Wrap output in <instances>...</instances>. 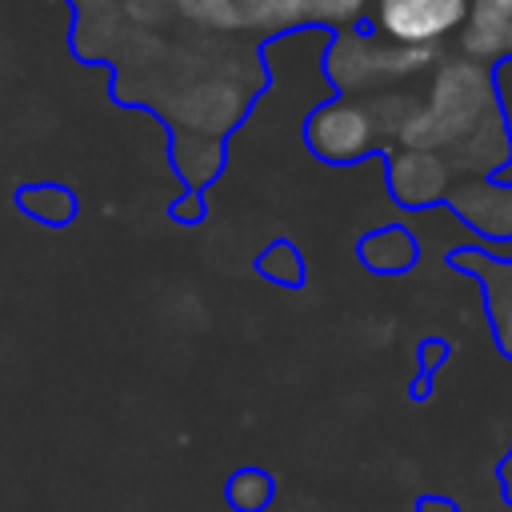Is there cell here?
I'll return each instance as SVG.
<instances>
[{"label": "cell", "instance_id": "cell-1", "mask_svg": "<svg viewBox=\"0 0 512 512\" xmlns=\"http://www.w3.org/2000/svg\"><path fill=\"white\" fill-rule=\"evenodd\" d=\"M492 124H504V112L488 68H480L476 60H456L436 72L428 104H416V112L408 116L396 140L400 148H428V152L464 148V144L476 148V140L492 132Z\"/></svg>", "mask_w": 512, "mask_h": 512}, {"label": "cell", "instance_id": "cell-2", "mask_svg": "<svg viewBox=\"0 0 512 512\" xmlns=\"http://www.w3.org/2000/svg\"><path fill=\"white\" fill-rule=\"evenodd\" d=\"M436 60V48H400L380 36H360V32H340L328 48V76L344 92H368L380 84H396L416 76Z\"/></svg>", "mask_w": 512, "mask_h": 512}, {"label": "cell", "instance_id": "cell-3", "mask_svg": "<svg viewBox=\"0 0 512 512\" xmlns=\"http://www.w3.org/2000/svg\"><path fill=\"white\" fill-rule=\"evenodd\" d=\"M468 20V0H376L372 32L400 48H440Z\"/></svg>", "mask_w": 512, "mask_h": 512}, {"label": "cell", "instance_id": "cell-4", "mask_svg": "<svg viewBox=\"0 0 512 512\" xmlns=\"http://www.w3.org/2000/svg\"><path fill=\"white\" fill-rule=\"evenodd\" d=\"M304 140L328 164H352V160L368 156L372 148H380L372 108L360 104V100H348V96H336V100L320 104L304 120Z\"/></svg>", "mask_w": 512, "mask_h": 512}, {"label": "cell", "instance_id": "cell-5", "mask_svg": "<svg viewBox=\"0 0 512 512\" xmlns=\"http://www.w3.org/2000/svg\"><path fill=\"white\" fill-rule=\"evenodd\" d=\"M392 196L408 208H424L444 196L448 188V160L428 148H396L388 164Z\"/></svg>", "mask_w": 512, "mask_h": 512}, {"label": "cell", "instance_id": "cell-6", "mask_svg": "<svg viewBox=\"0 0 512 512\" xmlns=\"http://www.w3.org/2000/svg\"><path fill=\"white\" fill-rule=\"evenodd\" d=\"M460 268H468L480 284H484V296H488V320H492V332H496V344L512 356V260H496L480 248H468V252H456L452 256Z\"/></svg>", "mask_w": 512, "mask_h": 512}, {"label": "cell", "instance_id": "cell-7", "mask_svg": "<svg viewBox=\"0 0 512 512\" xmlns=\"http://www.w3.org/2000/svg\"><path fill=\"white\" fill-rule=\"evenodd\" d=\"M464 52L476 60H512V0H468Z\"/></svg>", "mask_w": 512, "mask_h": 512}, {"label": "cell", "instance_id": "cell-8", "mask_svg": "<svg viewBox=\"0 0 512 512\" xmlns=\"http://www.w3.org/2000/svg\"><path fill=\"white\" fill-rule=\"evenodd\" d=\"M356 252H360V260H364L372 272H380V276H400V272H408V268L416 264V236H412L408 228H400V224H384V228H376V232H364Z\"/></svg>", "mask_w": 512, "mask_h": 512}, {"label": "cell", "instance_id": "cell-9", "mask_svg": "<svg viewBox=\"0 0 512 512\" xmlns=\"http://www.w3.org/2000/svg\"><path fill=\"white\" fill-rule=\"evenodd\" d=\"M236 12H240V28H256V32H284L308 24L304 0H236Z\"/></svg>", "mask_w": 512, "mask_h": 512}, {"label": "cell", "instance_id": "cell-10", "mask_svg": "<svg viewBox=\"0 0 512 512\" xmlns=\"http://www.w3.org/2000/svg\"><path fill=\"white\" fill-rule=\"evenodd\" d=\"M16 204L40 224H68L76 216V196L64 184H28L16 192Z\"/></svg>", "mask_w": 512, "mask_h": 512}, {"label": "cell", "instance_id": "cell-11", "mask_svg": "<svg viewBox=\"0 0 512 512\" xmlns=\"http://www.w3.org/2000/svg\"><path fill=\"white\" fill-rule=\"evenodd\" d=\"M276 500V480L264 468H240L228 480V504L236 512H264Z\"/></svg>", "mask_w": 512, "mask_h": 512}, {"label": "cell", "instance_id": "cell-12", "mask_svg": "<svg viewBox=\"0 0 512 512\" xmlns=\"http://www.w3.org/2000/svg\"><path fill=\"white\" fill-rule=\"evenodd\" d=\"M256 272H260L264 280H272V284H284V288L304 284V260H300L296 244H288V240L268 244V248L256 256Z\"/></svg>", "mask_w": 512, "mask_h": 512}, {"label": "cell", "instance_id": "cell-13", "mask_svg": "<svg viewBox=\"0 0 512 512\" xmlns=\"http://www.w3.org/2000/svg\"><path fill=\"white\" fill-rule=\"evenodd\" d=\"M172 4H176V12H184L200 28H216V32H236L240 28L236 0H172Z\"/></svg>", "mask_w": 512, "mask_h": 512}, {"label": "cell", "instance_id": "cell-14", "mask_svg": "<svg viewBox=\"0 0 512 512\" xmlns=\"http://www.w3.org/2000/svg\"><path fill=\"white\" fill-rule=\"evenodd\" d=\"M368 0H304L308 24H324V28H352L364 16Z\"/></svg>", "mask_w": 512, "mask_h": 512}, {"label": "cell", "instance_id": "cell-15", "mask_svg": "<svg viewBox=\"0 0 512 512\" xmlns=\"http://www.w3.org/2000/svg\"><path fill=\"white\" fill-rule=\"evenodd\" d=\"M420 512H456V504L444 496H420Z\"/></svg>", "mask_w": 512, "mask_h": 512}, {"label": "cell", "instance_id": "cell-16", "mask_svg": "<svg viewBox=\"0 0 512 512\" xmlns=\"http://www.w3.org/2000/svg\"><path fill=\"white\" fill-rule=\"evenodd\" d=\"M440 356H444V348H424V360H428V364H436Z\"/></svg>", "mask_w": 512, "mask_h": 512}, {"label": "cell", "instance_id": "cell-17", "mask_svg": "<svg viewBox=\"0 0 512 512\" xmlns=\"http://www.w3.org/2000/svg\"><path fill=\"white\" fill-rule=\"evenodd\" d=\"M504 480H508V488H512V452H508V460H504Z\"/></svg>", "mask_w": 512, "mask_h": 512}]
</instances>
